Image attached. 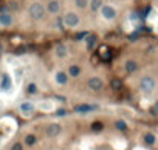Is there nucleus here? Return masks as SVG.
<instances>
[{"label":"nucleus","mask_w":158,"mask_h":150,"mask_svg":"<svg viewBox=\"0 0 158 150\" xmlns=\"http://www.w3.org/2000/svg\"><path fill=\"white\" fill-rule=\"evenodd\" d=\"M74 3H76V6H77V8L84 9V8H87V6H88V0H74Z\"/></svg>","instance_id":"nucleus-25"},{"label":"nucleus","mask_w":158,"mask_h":150,"mask_svg":"<svg viewBox=\"0 0 158 150\" xmlns=\"http://www.w3.org/2000/svg\"><path fill=\"white\" fill-rule=\"evenodd\" d=\"M110 88L115 90V91L121 90L123 88V80H121V77H112L110 79Z\"/></svg>","instance_id":"nucleus-13"},{"label":"nucleus","mask_w":158,"mask_h":150,"mask_svg":"<svg viewBox=\"0 0 158 150\" xmlns=\"http://www.w3.org/2000/svg\"><path fill=\"white\" fill-rule=\"evenodd\" d=\"M140 90L146 94H150L155 90V79L152 76H143L140 79V84H138Z\"/></svg>","instance_id":"nucleus-1"},{"label":"nucleus","mask_w":158,"mask_h":150,"mask_svg":"<svg viewBox=\"0 0 158 150\" xmlns=\"http://www.w3.org/2000/svg\"><path fill=\"white\" fill-rule=\"evenodd\" d=\"M28 14L33 20H41L45 16V8L41 3H31L28 8Z\"/></svg>","instance_id":"nucleus-2"},{"label":"nucleus","mask_w":158,"mask_h":150,"mask_svg":"<svg viewBox=\"0 0 158 150\" xmlns=\"http://www.w3.org/2000/svg\"><path fill=\"white\" fill-rule=\"evenodd\" d=\"M36 142H37V138H36L34 135H26L25 136V144L26 145H34Z\"/></svg>","instance_id":"nucleus-22"},{"label":"nucleus","mask_w":158,"mask_h":150,"mask_svg":"<svg viewBox=\"0 0 158 150\" xmlns=\"http://www.w3.org/2000/svg\"><path fill=\"white\" fill-rule=\"evenodd\" d=\"M99 11H101V14L105 20H113L116 17V9L110 5H102V8Z\"/></svg>","instance_id":"nucleus-6"},{"label":"nucleus","mask_w":158,"mask_h":150,"mask_svg":"<svg viewBox=\"0 0 158 150\" xmlns=\"http://www.w3.org/2000/svg\"><path fill=\"white\" fill-rule=\"evenodd\" d=\"M67 108H58V110L54 112V116H58V118H64V116H67Z\"/></svg>","instance_id":"nucleus-26"},{"label":"nucleus","mask_w":158,"mask_h":150,"mask_svg":"<svg viewBox=\"0 0 158 150\" xmlns=\"http://www.w3.org/2000/svg\"><path fill=\"white\" fill-rule=\"evenodd\" d=\"M54 80L59 84V85H65L68 82V73H65V71H58L54 74Z\"/></svg>","instance_id":"nucleus-9"},{"label":"nucleus","mask_w":158,"mask_h":150,"mask_svg":"<svg viewBox=\"0 0 158 150\" xmlns=\"http://www.w3.org/2000/svg\"><path fill=\"white\" fill-rule=\"evenodd\" d=\"M26 93H28V94H36L37 93V85L36 84H28V87H26Z\"/></svg>","instance_id":"nucleus-24"},{"label":"nucleus","mask_w":158,"mask_h":150,"mask_svg":"<svg viewBox=\"0 0 158 150\" xmlns=\"http://www.w3.org/2000/svg\"><path fill=\"white\" fill-rule=\"evenodd\" d=\"M67 54H68V48L65 44H58L56 45V56L59 59H64V57H67Z\"/></svg>","instance_id":"nucleus-8"},{"label":"nucleus","mask_w":158,"mask_h":150,"mask_svg":"<svg viewBox=\"0 0 158 150\" xmlns=\"http://www.w3.org/2000/svg\"><path fill=\"white\" fill-rule=\"evenodd\" d=\"M64 25H65L64 23V17L62 19H56V26H58L59 30H64Z\"/></svg>","instance_id":"nucleus-27"},{"label":"nucleus","mask_w":158,"mask_h":150,"mask_svg":"<svg viewBox=\"0 0 158 150\" xmlns=\"http://www.w3.org/2000/svg\"><path fill=\"white\" fill-rule=\"evenodd\" d=\"M2 54H3V45L0 44V56H2Z\"/></svg>","instance_id":"nucleus-29"},{"label":"nucleus","mask_w":158,"mask_h":150,"mask_svg":"<svg viewBox=\"0 0 158 150\" xmlns=\"http://www.w3.org/2000/svg\"><path fill=\"white\" fill-rule=\"evenodd\" d=\"M11 150H23L22 142H14V144H12V147H11Z\"/></svg>","instance_id":"nucleus-28"},{"label":"nucleus","mask_w":158,"mask_h":150,"mask_svg":"<svg viewBox=\"0 0 158 150\" xmlns=\"http://www.w3.org/2000/svg\"><path fill=\"white\" fill-rule=\"evenodd\" d=\"M64 23L67 28H74V26L79 25V16L76 12H67V14L64 16Z\"/></svg>","instance_id":"nucleus-5"},{"label":"nucleus","mask_w":158,"mask_h":150,"mask_svg":"<svg viewBox=\"0 0 158 150\" xmlns=\"http://www.w3.org/2000/svg\"><path fill=\"white\" fill-rule=\"evenodd\" d=\"M90 129H91V132H93V133H99V132L104 130V124H102L101 121H95V122H91Z\"/></svg>","instance_id":"nucleus-17"},{"label":"nucleus","mask_w":158,"mask_h":150,"mask_svg":"<svg viewBox=\"0 0 158 150\" xmlns=\"http://www.w3.org/2000/svg\"><path fill=\"white\" fill-rule=\"evenodd\" d=\"M59 9H61V5H59L58 0H50V2L47 3V11L51 12V14H56V12H59Z\"/></svg>","instance_id":"nucleus-10"},{"label":"nucleus","mask_w":158,"mask_h":150,"mask_svg":"<svg viewBox=\"0 0 158 150\" xmlns=\"http://www.w3.org/2000/svg\"><path fill=\"white\" fill-rule=\"evenodd\" d=\"M115 129H116L118 132H127L129 124H127L124 119H118V121H115Z\"/></svg>","instance_id":"nucleus-15"},{"label":"nucleus","mask_w":158,"mask_h":150,"mask_svg":"<svg viewBox=\"0 0 158 150\" xmlns=\"http://www.w3.org/2000/svg\"><path fill=\"white\" fill-rule=\"evenodd\" d=\"M153 108H155V110H156V112H158V101H156V102H155V105H153Z\"/></svg>","instance_id":"nucleus-30"},{"label":"nucleus","mask_w":158,"mask_h":150,"mask_svg":"<svg viewBox=\"0 0 158 150\" xmlns=\"http://www.w3.org/2000/svg\"><path fill=\"white\" fill-rule=\"evenodd\" d=\"M19 110H20L23 115H30V113L34 112V105H33L31 102H22V104L19 105Z\"/></svg>","instance_id":"nucleus-11"},{"label":"nucleus","mask_w":158,"mask_h":150,"mask_svg":"<svg viewBox=\"0 0 158 150\" xmlns=\"http://www.w3.org/2000/svg\"><path fill=\"white\" fill-rule=\"evenodd\" d=\"M96 40H98L96 34H88V36H87V39H85L87 48H88V50H91V48H93V47L96 45Z\"/></svg>","instance_id":"nucleus-16"},{"label":"nucleus","mask_w":158,"mask_h":150,"mask_svg":"<svg viewBox=\"0 0 158 150\" xmlns=\"http://www.w3.org/2000/svg\"><path fill=\"white\" fill-rule=\"evenodd\" d=\"M79 74H81V68H79V65H70V68H68V76L77 77Z\"/></svg>","instance_id":"nucleus-19"},{"label":"nucleus","mask_w":158,"mask_h":150,"mask_svg":"<svg viewBox=\"0 0 158 150\" xmlns=\"http://www.w3.org/2000/svg\"><path fill=\"white\" fill-rule=\"evenodd\" d=\"M90 9L93 11V12H96V11H99L101 8H102V0H90Z\"/></svg>","instance_id":"nucleus-18"},{"label":"nucleus","mask_w":158,"mask_h":150,"mask_svg":"<svg viewBox=\"0 0 158 150\" xmlns=\"http://www.w3.org/2000/svg\"><path fill=\"white\" fill-rule=\"evenodd\" d=\"M9 87H11V80H9V77L5 74L3 79H2V88H3V90H8Z\"/></svg>","instance_id":"nucleus-23"},{"label":"nucleus","mask_w":158,"mask_h":150,"mask_svg":"<svg viewBox=\"0 0 158 150\" xmlns=\"http://www.w3.org/2000/svg\"><path fill=\"white\" fill-rule=\"evenodd\" d=\"M12 23V19L9 14H0V25H3V26H9Z\"/></svg>","instance_id":"nucleus-20"},{"label":"nucleus","mask_w":158,"mask_h":150,"mask_svg":"<svg viewBox=\"0 0 158 150\" xmlns=\"http://www.w3.org/2000/svg\"><path fill=\"white\" fill-rule=\"evenodd\" d=\"M143 141H144V144H146V145H153V144L156 142V138H155V135H153V133L147 132V133H144Z\"/></svg>","instance_id":"nucleus-14"},{"label":"nucleus","mask_w":158,"mask_h":150,"mask_svg":"<svg viewBox=\"0 0 158 150\" xmlns=\"http://www.w3.org/2000/svg\"><path fill=\"white\" fill-rule=\"evenodd\" d=\"M62 132V126L58 124V122H53V124H50L47 127V136L48 138H56V136H59V133Z\"/></svg>","instance_id":"nucleus-7"},{"label":"nucleus","mask_w":158,"mask_h":150,"mask_svg":"<svg viewBox=\"0 0 158 150\" xmlns=\"http://www.w3.org/2000/svg\"><path fill=\"white\" fill-rule=\"evenodd\" d=\"M124 70L127 71V73H135L137 70H138V64L135 62V60H127L126 64H124Z\"/></svg>","instance_id":"nucleus-12"},{"label":"nucleus","mask_w":158,"mask_h":150,"mask_svg":"<svg viewBox=\"0 0 158 150\" xmlns=\"http://www.w3.org/2000/svg\"><path fill=\"white\" fill-rule=\"evenodd\" d=\"M98 108V105H90V104H77L73 107V112L77 115H88L91 112H95Z\"/></svg>","instance_id":"nucleus-4"},{"label":"nucleus","mask_w":158,"mask_h":150,"mask_svg":"<svg viewBox=\"0 0 158 150\" xmlns=\"http://www.w3.org/2000/svg\"><path fill=\"white\" fill-rule=\"evenodd\" d=\"M88 34H90L88 31H79V33H76V34H74V40H76V42H81V40H85Z\"/></svg>","instance_id":"nucleus-21"},{"label":"nucleus","mask_w":158,"mask_h":150,"mask_svg":"<svg viewBox=\"0 0 158 150\" xmlns=\"http://www.w3.org/2000/svg\"><path fill=\"white\" fill-rule=\"evenodd\" d=\"M87 85H88V88L91 91H101L104 88V82H102V79L99 76H91V77H88Z\"/></svg>","instance_id":"nucleus-3"}]
</instances>
